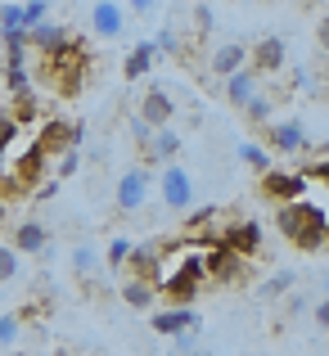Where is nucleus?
<instances>
[{"mask_svg":"<svg viewBox=\"0 0 329 356\" xmlns=\"http://www.w3.org/2000/svg\"><path fill=\"white\" fill-rule=\"evenodd\" d=\"M203 284H208V266H203V248H185V252H181V261H176L172 270H163V280H158V289H163V298H172V302H194Z\"/></svg>","mask_w":329,"mask_h":356,"instance_id":"nucleus-3","label":"nucleus"},{"mask_svg":"<svg viewBox=\"0 0 329 356\" xmlns=\"http://www.w3.org/2000/svg\"><path fill=\"white\" fill-rule=\"evenodd\" d=\"M203 266H208V280H217V284H239L248 257H243V252H234L225 239H217V243H208V248H203Z\"/></svg>","mask_w":329,"mask_h":356,"instance_id":"nucleus-6","label":"nucleus"},{"mask_svg":"<svg viewBox=\"0 0 329 356\" xmlns=\"http://www.w3.org/2000/svg\"><path fill=\"white\" fill-rule=\"evenodd\" d=\"M221 239L230 243L234 252H243V257L252 261V257L262 252V243H266V230H262V226H257L252 217H239V221H230V226L221 230Z\"/></svg>","mask_w":329,"mask_h":356,"instance_id":"nucleus-12","label":"nucleus"},{"mask_svg":"<svg viewBox=\"0 0 329 356\" xmlns=\"http://www.w3.org/2000/svg\"><path fill=\"white\" fill-rule=\"evenodd\" d=\"M18 330H23V316H18V312H5V316H0V348H14V343H18Z\"/></svg>","mask_w":329,"mask_h":356,"instance_id":"nucleus-29","label":"nucleus"},{"mask_svg":"<svg viewBox=\"0 0 329 356\" xmlns=\"http://www.w3.org/2000/svg\"><path fill=\"white\" fill-rule=\"evenodd\" d=\"M163 266H167V252H163V243H131V257H127V275H140V280H149V284H158L163 280Z\"/></svg>","mask_w":329,"mask_h":356,"instance_id":"nucleus-9","label":"nucleus"},{"mask_svg":"<svg viewBox=\"0 0 329 356\" xmlns=\"http://www.w3.org/2000/svg\"><path fill=\"white\" fill-rule=\"evenodd\" d=\"M158 54H181V36H176V27H163V32L154 36Z\"/></svg>","mask_w":329,"mask_h":356,"instance_id":"nucleus-34","label":"nucleus"},{"mask_svg":"<svg viewBox=\"0 0 329 356\" xmlns=\"http://www.w3.org/2000/svg\"><path fill=\"white\" fill-rule=\"evenodd\" d=\"M72 36H68V27L63 23H36V27H27V45H32L36 54H50V50H59V45H68Z\"/></svg>","mask_w":329,"mask_h":356,"instance_id":"nucleus-20","label":"nucleus"},{"mask_svg":"<svg viewBox=\"0 0 329 356\" xmlns=\"http://www.w3.org/2000/svg\"><path fill=\"white\" fill-rule=\"evenodd\" d=\"M289 289H294V270H275V275H271L257 293L262 298H280V293H289Z\"/></svg>","mask_w":329,"mask_h":356,"instance_id":"nucleus-31","label":"nucleus"},{"mask_svg":"<svg viewBox=\"0 0 329 356\" xmlns=\"http://www.w3.org/2000/svg\"><path fill=\"white\" fill-rule=\"evenodd\" d=\"M36 203H45V199H54V194H59V181H41V185H36Z\"/></svg>","mask_w":329,"mask_h":356,"instance_id":"nucleus-42","label":"nucleus"},{"mask_svg":"<svg viewBox=\"0 0 329 356\" xmlns=\"http://www.w3.org/2000/svg\"><path fill=\"white\" fill-rule=\"evenodd\" d=\"M81 172V149H63L59 154V176H77Z\"/></svg>","mask_w":329,"mask_h":356,"instance_id":"nucleus-36","label":"nucleus"},{"mask_svg":"<svg viewBox=\"0 0 329 356\" xmlns=\"http://www.w3.org/2000/svg\"><path fill=\"white\" fill-rule=\"evenodd\" d=\"M316 45L329 54V14H321V23H316Z\"/></svg>","mask_w":329,"mask_h":356,"instance_id":"nucleus-41","label":"nucleus"},{"mask_svg":"<svg viewBox=\"0 0 329 356\" xmlns=\"http://www.w3.org/2000/svg\"><path fill=\"white\" fill-rule=\"evenodd\" d=\"M312 316H316V325H321V330L329 334V298H321V302L312 307Z\"/></svg>","mask_w":329,"mask_h":356,"instance_id":"nucleus-40","label":"nucleus"},{"mask_svg":"<svg viewBox=\"0 0 329 356\" xmlns=\"http://www.w3.org/2000/svg\"><path fill=\"white\" fill-rule=\"evenodd\" d=\"M307 172H284V167H266L262 172V194L275 203H289V199H303L307 194Z\"/></svg>","mask_w":329,"mask_h":356,"instance_id":"nucleus-7","label":"nucleus"},{"mask_svg":"<svg viewBox=\"0 0 329 356\" xmlns=\"http://www.w3.org/2000/svg\"><path fill=\"white\" fill-rule=\"evenodd\" d=\"M9 243H14V248L23 252V257H41V252L50 248V230H45V221L27 217V221H18V226H14Z\"/></svg>","mask_w":329,"mask_h":356,"instance_id":"nucleus-15","label":"nucleus"},{"mask_svg":"<svg viewBox=\"0 0 329 356\" xmlns=\"http://www.w3.org/2000/svg\"><path fill=\"white\" fill-rule=\"evenodd\" d=\"M284 59H289L284 36H262V41L252 45V68H257L262 77H275V72L284 68Z\"/></svg>","mask_w":329,"mask_h":356,"instance_id":"nucleus-17","label":"nucleus"},{"mask_svg":"<svg viewBox=\"0 0 329 356\" xmlns=\"http://www.w3.org/2000/svg\"><path fill=\"white\" fill-rule=\"evenodd\" d=\"M212 217H217V208H212V203H208V208H194L190 217H185V235H203V226H208Z\"/></svg>","mask_w":329,"mask_h":356,"instance_id":"nucleus-32","label":"nucleus"},{"mask_svg":"<svg viewBox=\"0 0 329 356\" xmlns=\"http://www.w3.org/2000/svg\"><path fill=\"white\" fill-rule=\"evenodd\" d=\"M5 86H9V95H27V90H32L27 59H5Z\"/></svg>","mask_w":329,"mask_h":356,"instance_id":"nucleus-25","label":"nucleus"},{"mask_svg":"<svg viewBox=\"0 0 329 356\" xmlns=\"http://www.w3.org/2000/svg\"><path fill=\"white\" fill-rule=\"evenodd\" d=\"M131 136H136V145H140V154H145V149H149V140H154V127H149V122L145 118H131Z\"/></svg>","mask_w":329,"mask_h":356,"instance_id":"nucleus-35","label":"nucleus"},{"mask_svg":"<svg viewBox=\"0 0 329 356\" xmlns=\"http://www.w3.org/2000/svg\"><path fill=\"white\" fill-rule=\"evenodd\" d=\"M122 302H127L131 312H149V307L158 302V284H149V280H140V275H127V284H122Z\"/></svg>","mask_w":329,"mask_h":356,"instance_id":"nucleus-24","label":"nucleus"},{"mask_svg":"<svg viewBox=\"0 0 329 356\" xmlns=\"http://www.w3.org/2000/svg\"><path fill=\"white\" fill-rule=\"evenodd\" d=\"M325 248H329V221H325Z\"/></svg>","mask_w":329,"mask_h":356,"instance_id":"nucleus-43","label":"nucleus"},{"mask_svg":"<svg viewBox=\"0 0 329 356\" xmlns=\"http://www.w3.org/2000/svg\"><path fill=\"white\" fill-rule=\"evenodd\" d=\"M181 149L185 145H181V136L172 131V122H167V127H154V140H149V149H145V163H158V167H163V163H172Z\"/></svg>","mask_w":329,"mask_h":356,"instance_id":"nucleus-21","label":"nucleus"},{"mask_svg":"<svg viewBox=\"0 0 329 356\" xmlns=\"http://www.w3.org/2000/svg\"><path fill=\"white\" fill-rule=\"evenodd\" d=\"M154 190H158V199H163L167 212H190V208H194V176L185 172L176 158H172V163H163Z\"/></svg>","mask_w":329,"mask_h":356,"instance_id":"nucleus-4","label":"nucleus"},{"mask_svg":"<svg viewBox=\"0 0 329 356\" xmlns=\"http://www.w3.org/2000/svg\"><path fill=\"white\" fill-rule=\"evenodd\" d=\"M41 77L54 81L59 95H77L81 77H86V50H81V41H68V45H59V50L41 54Z\"/></svg>","mask_w":329,"mask_h":356,"instance_id":"nucleus-2","label":"nucleus"},{"mask_svg":"<svg viewBox=\"0 0 329 356\" xmlns=\"http://www.w3.org/2000/svg\"><path fill=\"white\" fill-rule=\"evenodd\" d=\"M243 118H248L252 127H266V122L275 118V99H271L266 90H257V95H252L248 104H243Z\"/></svg>","mask_w":329,"mask_h":356,"instance_id":"nucleus-26","label":"nucleus"},{"mask_svg":"<svg viewBox=\"0 0 329 356\" xmlns=\"http://www.w3.org/2000/svg\"><path fill=\"white\" fill-rule=\"evenodd\" d=\"M307 181H321V185H329V154L321 158V163H312V167H307Z\"/></svg>","mask_w":329,"mask_h":356,"instance_id":"nucleus-39","label":"nucleus"},{"mask_svg":"<svg viewBox=\"0 0 329 356\" xmlns=\"http://www.w3.org/2000/svg\"><path fill=\"white\" fill-rule=\"evenodd\" d=\"M0 226H5V203H0Z\"/></svg>","mask_w":329,"mask_h":356,"instance_id":"nucleus-44","label":"nucleus"},{"mask_svg":"<svg viewBox=\"0 0 329 356\" xmlns=\"http://www.w3.org/2000/svg\"><path fill=\"white\" fill-rule=\"evenodd\" d=\"M18 266H23V252L14 243H0V284H9L18 275Z\"/></svg>","mask_w":329,"mask_h":356,"instance_id":"nucleus-28","label":"nucleus"},{"mask_svg":"<svg viewBox=\"0 0 329 356\" xmlns=\"http://www.w3.org/2000/svg\"><path fill=\"white\" fill-rule=\"evenodd\" d=\"M154 334H181V330H190V325H203L199 321V312H194L190 302H172L167 312H154Z\"/></svg>","mask_w":329,"mask_h":356,"instance_id":"nucleus-19","label":"nucleus"},{"mask_svg":"<svg viewBox=\"0 0 329 356\" xmlns=\"http://www.w3.org/2000/svg\"><path fill=\"white\" fill-rule=\"evenodd\" d=\"M36 145L45 149V154H63V149H81L77 140H72V118H45L41 127H36Z\"/></svg>","mask_w":329,"mask_h":356,"instance_id":"nucleus-14","label":"nucleus"},{"mask_svg":"<svg viewBox=\"0 0 329 356\" xmlns=\"http://www.w3.org/2000/svg\"><path fill=\"white\" fill-rule=\"evenodd\" d=\"M221 90H225V104H230V108H243L262 90V72L252 68V63H243V68H234L230 77L221 81Z\"/></svg>","mask_w":329,"mask_h":356,"instance_id":"nucleus-13","label":"nucleus"},{"mask_svg":"<svg viewBox=\"0 0 329 356\" xmlns=\"http://www.w3.org/2000/svg\"><path fill=\"white\" fill-rule=\"evenodd\" d=\"M136 113L149 122V127H167V122L176 118V99L167 95L163 86H149L145 95H140V104H136Z\"/></svg>","mask_w":329,"mask_h":356,"instance_id":"nucleus-16","label":"nucleus"},{"mask_svg":"<svg viewBox=\"0 0 329 356\" xmlns=\"http://www.w3.org/2000/svg\"><path fill=\"white\" fill-rule=\"evenodd\" d=\"M266 149L271 154H303L307 149V127L298 118H284V122L271 118L266 122Z\"/></svg>","mask_w":329,"mask_h":356,"instance_id":"nucleus-11","label":"nucleus"},{"mask_svg":"<svg viewBox=\"0 0 329 356\" xmlns=\"http://www.w3.org/2000/svg\"><path fill=\"white\" fill-rule=\"evenodd\" d=\"M90 32H95L99 41L127 36V5H122V0H95V5H90Z\"/></svg>","mask_w":329,"mask_h":356,"instance_id":"nucleus-8","label":"nucleus"},{"mask_svg":"<svg viewBox=\"0 0 329 356\" xmlns=\"http://www.w3.org/2000/svg\"><path fill=\"white\" fill-rule=\"evenodd\" d=\"M154 181H158V176L149 172V163L127 167V172L118 176V190H113V208H118V212H145L149 194H154Z\"/></svg>","mask_w":329,"mask_h":356,"instance_id":"nucleus-5","label":"nucleus"},{"mask_svg":"<svg viewBox=\"0 0 329 356\" xmlns=\"http://www.w3.org/2000/svg\"><path fill=\"white\" fill-rule=\"evenodd\" d=\"M234 154H239V163H243V167H252V172H266V167H271V149H266V145H257V140H243Z\"/></svg>","mask_w":329,"mask_h":356,"instance_id":"nucleus-27","label":"nucleus"},{"mask_svg":"<svg viewBox=\"0 0 329 356\" xmlns=\"http://www.w3.org/2000/svg\"><path fill=\"white\" fill-rule=\"evenodd\" d=\"M243 63H248V45L243 41H221V45H212V54H208L212 77H230V72L243 68Z\"/></svg>","mask_w":329,"mask_h":356,"instance_id":"nucleus-18","label":"nucleus"},{"mask_svg":"<svg viewBox=\"0 0 329 356\" xmlns=\"http://www.w3.org/2000/svg\"><path fill=\"white\" fill-rule=\"evenodd\" d=\"M122 5H127V14L149 18V14H158V9H163V0H122Z\"/></svg>","mask_w":329,"mask_h":356,"instance_id":"nucleus-37","label":"nucleus"},{"mask_svg":"<svg viewBox=\"0 0 329 356\" xmlns=\"http://www.w3.org/2000/svg\"><path fill=\"white\" fill-rule=\"evenodd\" d=\"M99 270H104V252H99L95 243H77V248H72V275H77L81 284H95Z\"/></svg>","mask_w":329,"mask_h":356,"instance_id":"nucleus-22","label":"nucleus"},{"mask_svg":"<svg viewBox=\"0 0 329 356\" xmlns=\"http://www.w3.org/2000/svg\"><path fill=\"white\" fill-rule=\"evenodd\" d=\"M325 221H329V217H325V208L307 203V194H303V199L280 203V212H275L280 235L294 243L298 252H321V248H325Z\"/></svg>","mask_w":329,"mask_h":356,"instance_id":"nucleus-1","label":"nucleus"},{"mask_svg":"<svg viewBox=\"0 0 329 356\" xmlns=\"http://www.w3.org/2000/svg\"><path fill=\"white\" fill-rule=\"evenodd\" d=\"M131 257V239H109V252H104V266L109 270H122Z\"/></svg>","mask_w":329,"mask_h":356,"instance_id":"nucleus-30","label":"nucleus"},{"mask_svg":"<svg viewBox=\"0 0 329 356\" xmlns=\"http://www.w3.org/2000/svg\"><path fill=\"white\" fill-rule=\"evenodd\" d=\"M45 163H50V154H45V149H41V145L32 140V145H27L23 154H18V167L9 172V181H14V185H18L23 194H32L36 185L45 181Z\"/></svg>","mask_w":329,"mask_h":356,"instance_id":"nucleus-10","label":"nucleus"},{"mask_svg":"<svg viewBox=\"0 0 329 356\" xmlns=\"http://www.w3.org/2000/svg\"><path fill=\"white\" fill-rule=\"evenodd\" d=\"M0 27H23V5H0Z\"/></svg>","mask_w":329,"mask_h":356,"instance_id":"nucleus-38","label":"nucleus"},{"mask_svg":"<svg viewBox=\"0 0 329 356\" xmlns=\"http://www.w3.org/2000/svg\"><path fill=\"white\" fill-rule=\"evenodd\" d=\"M45 14H50V0H27V5H23V27L45 23Z\"/></svg>","mask_w":329,"mask_h":356,"instance_id":"nucleus-33","label":"nucleus"},{"mask_svg":"<svg viewBox=\"0 0 329 356\" xmlns=\"http://www.w3.org/2000/svg\"><path fill=\"white\" fill-rule=\"evenodd\" d=\"M154 59H158V45L154 41H136V45H131V54H127V63H122V77L140 81L149 68H154Z\"/></svg>","mask_w":329,"mask_h":356,"instance_id":"nucleus-23","label":"nucleus"}]
</instances>
